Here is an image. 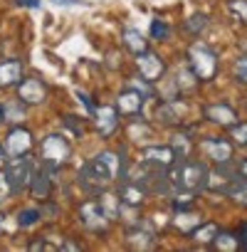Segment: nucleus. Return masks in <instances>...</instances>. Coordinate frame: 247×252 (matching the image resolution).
Segmentation results:
<instances>
[{
	"instance_id": "f257e3e1",
	"label": "nucleus",
	"mask_w": 247,
	"mask_h": 252,
	"mask_svg": "<svg viewBox=\"0 0 247 252\" xmlns=\"http://www.w3.org/2000/svg\"><path fill=\"white\" fill-rule=\"evenodd\" d=\"M116 171H119L116 156L109 154V151H104V154L94 156L92 161H87V163L82 166L79 178H82L84 188H89V190H101L104 186H109V183L114 181Z\"/></svg>"
},
{
	"instance_id": "f03ea898",
	"label": "nucleus",
	"mask_w": 247,
	"mask_h": 252,
	"mask_svg": "<svg viewBox=\"0 0 247 252\" xmlns=\"http://www.w3.org/2000/svg\"><path fill=\"white\" fill-rule=\"evenodd\" d=\"M168 178L181 190H198L208 181V168L203 163H198V161H188L185 158V161H178V166L168 173Z\"/></svg>"
},
{
	"instance_id": "7ed1b4c3",
	"label": "nucleus",
	"mask_w": 247,
	"mask_h": 252,
	"mask_svg": "<svg viewBox=\"0 0 247 252\" xmlns=\"http://www.w3.org/2000/svg\"><path fill=\"white\" fill-rule=\"evenodd\" d=\"M188 60H190V67H193V74L203 82L213 79L215 72H217V55L205 47V45H193L188 50Z\"/></svg>"
},
{
	"instance_id": "20e7f679",
	"label": "nucleus",
	"mask_w": 247,
	"mask_h": 252,
	"mask_svg": "<svg viewBox=\"0 0 247 252\" xmlns=\"http://www.w3.org/2000/svg\"><path fill=\"white\" fill-rule=\"evenodd\" d=\"M40 154H42V163H45V168H57V166H62V163L69 158L72 146H69V141H67L64 136H60V134H50L47 139H42V144H40Z\"/></svg>"
},
{
	"instance_id": "39448f33",
	"label": "nucleus",
	"mask_w": 247,
	"mask_h": 252,
	"mask_svg": "<svg viewBox=\"0 0 247 252\" xmlns=\"http://www.w3.org/2000/svg\"><path fill=\"white\" fill-rule=\"evenodd\" d=\"M32 171H35V168H32L30 158H25V156H13V158L8 161L5 173H8V181H10L13 193H20V190H25V188L30 186Z\"/></svg>"
},
{
	"instance_id": "423d86ee",
	"label": "nucleus",
	"mask_w": 247,
	"mask_h": 252,
	"mask_svg": "<svg viewBox=\"0 0 247 252\" xmlns=\"http://www.w3.org/2000/svg\"><path fill=\"white\" fill-rule=\"evenodd\" d=\"M79 222L84 227H89V230H106V225L111 220L104 215L99 200H87V203L79 205Z\"/></svg>"
},
{
	"instance_id": "0eeeda50",
	"label": "nucleus",
	"mask_w": 247,
	"mask_h": 252,
	"mask_svg": "<svg viewBox=\"0 0 247 252\" xmlns=\"http://www.w3.org/2000/svg\"><path fill=\"white\" fill-rule=\"evenodd\" d=\"M136 67H139V74H141L146 82H156V79H161L163 72H166L163 60H161L158 55L149 52V50L141 52V55H136Z\"/></svg>"
},
{
	"instance_id": "6e6552de",
	"label": "nucleus",
	"mask_w": 247,
	"mask_h": 252,
	"mask_svg": "<svg viewBox=\"0 0 247 252\" xmlns=\"http://www.w3.org/2000/svg\"><path fill=\"white\" fill-rule=\"evenodd\" d=\"M30 149H32V134H30L28 129H20V126H15V129L8 134V139H5V151H8V156H25Z\"/></svg>"
},
{
	"instance_id": "1a4fd4ad",
	"label": "nucleus",
	"mask_w": 247,
	"mask_h": 252,
	"mask_svg": "<svg viewBox=\"0 0 247 252\" xmlns=\"http://www.w3.org/2000/svg\"><path fill=\"white\" fill-rule=\"evenodd\" d=\"M141 158H144V163L156 166V168H171L176 163V154L171 146H149V149H144Z\"/></svg>"
},
{
	"instance_id": "9d476101",
	"label": "nucleus",
	"mask_w": 247,
	"mask_h": 252,
	"mask_svg": "<svg viewBox=\"0 0 247 252\" xmlns=\"http://www.w3.org/2000/svg\"><path fill=\"white\" fill-rule=\"evenodd\" d=\"M94 121H96V131L101 136H111L119 126V109L116 106H99V109H94Z\"/></svg>"
},
{
	"instance_id": "9b49d317",
	"label": "nucleus",
	"mask_w": 247,
	"mask_h": 252,
	"mask_svg": "<svg viewBox=\"0 0 247 252\" xmlns=\"http://www.w3.org/2000/svg\"><path fill=\"white\" fill-rule=\"evenodd\" d=\"M45 96H47V89H45V84H42L40 79H35V77L25 79V82L18 87V99H20L23 104H42Z\"/></svg>"
},
{
	"instance_id": "f8f14e48",
	"label": "nucleus",
	"mask_w": 247,
	"mask_h": 252,
	"mask_svg": "<svg viewBox=\"0 0 247 252\" xmlns=\"http://www.w3.org/2000/svg\"><path fill=\"white\" fill-rule=\"evenodd\" d=\"M185 114H188V106L183 101H178V99H168V101H163L156 109V119L161 124H178Z\"/></svg>"
},
{
	"instance_id": "ddd939ff",
	"label": "nucleus",
	"mask_w": 247,
	"mask_h": 252,
	"mask_svg": "<svg viewBox=\"0 0 247 252\" xmlns=\"http://www.w3.org/2000/svg\"><path fill=\"white\" fill-rule=\"evenodd\" d=\"M200 149L205 151L208 158H213L215 163H225L232 158V146L225 139H203Z\"/></svg>"
},
{
	"instance_id": "4468645a",
	"label": "nucleus",
	"mask_w": 247,
	"mask_h": 252,
	"mask_svg": "<svg viewBox=\"0 0 247 252\" xmlns=\"http://www.w3.org/2000/svg\"><path fill=\"white\" fill-rule=\"evenodd\" d=\"M144 101H146V96L141 94V92H136V89H126V92H121L119 96H116V109L121 111V114H139L141 109H144Z\"/></svg>"
},
{
	"instance_id": "2eb2a0df",
	"label": "nucleus",
	"mask_w": 247,
	"mask_h": 252,
	"mask_svg": "<svg viewBox=\"0 0 247 252\" xmlns=\"http://www.w3.org/2000/svg\"><path fill=\"white\" fill-rule=\"evenodd\" d=\"M203 114H205L208 121H213V124H217V126H232V124L237 121L235 109L227 106V104H210V106H205Z\"/></svg>"
},
{
	"instance_id": "dca6fc26",
	"label": "nucleus",
	"mask_w": 247,
	"mask_h": 252,
	"mask_svg": "<svg viewBox=\"0 0 247 252\" xmlns=\"http://www.w3.org/2000/svg\"><path fill=\"white\" fill-rule=\"evenodd\" d=\"M50 190H52V181H50L47 171L45 168H35L32 171V178H30V193H32V198L47 200L50 198Z\"/></svg>"
},
{
	"instance_id": "f3484780",
	"label": "nucleus",
	"mask_w": 247,
	"mask_h": 252,
	"mask_svg": "<svg viewBox=\"0 0 247 252\" xmlns=\"http://www.w3.org/2000/svg\"><path fill=\"white\" fill-rule=\"evenodd\" d=\"M23 77V62L20 60H8L0 62V87H13Z\"/></svg>"
},
{
	"instance_id": "a211bd4d",
	"label": "nucleus",
	"mask_w": 247,
	"mask_h": 252,
	"mask_svg": "<svg viewBox=\"0 0 247 252\" xmlns=\"http://www.w3.org/2000/svg\"><path fill=\"white\" fill-rule=\"evenodd\" d=\"M225 195H227L232 203H237V205H247V178L237 173V176L227 183Z\"/></svg>"
},
{
	"instance_id": "6ab92c4d",
	"label": "nucleus",
	"mask_w": 247,
	"mask_h": 252,
	"mask_svg": "<svg viewBox=\"0 0 247 252\" xmlns=\"http://www.w3.org/2000/svg\"><path fill=\"white\" fill-rule=\"evenodd\" d=\"M124 45H126V50H131L134 55H141V52L149 50V45H146V40L139 30H124Z\"/></svg>"
},
{
	"instance_id": "aec40b11",
	"label": "nucleus",
	"mask_w": 247,
	"mask_h": 252,
	"mask_svg": "<svg viewBox=\"0 0 247 252\" xmlns=\"http://www.w3.org/2000/svg\"><path fill=\"white\" fill-rule=\"evenodd\" d=\"M144 195H146V190L139 183H126V186L121 188V200L126 203V205H131V208H136L144 200Z\"/></svg>"
},
{
	"instance_id": "412c9836",
	"label": "nucleus",
	"mask_w": 247,
	"mask_h": 252,
	"mask_svg": "<svg viewBox=\"0 0 247 252\" xmlns=\"http://www.w3.org/2000/svg\"><path fill=\"white\" fill-rule=\"evenodd\" d=\"M99 205H101V210H104V215H106L109 220H116V218H119V210H121V200H119V195H114V193H104V195L99 198Z\"/></svg>"
},
{
	"instance_id": "4be33fe9",
	"label": "nucleus",
	"mask_w": 247,
	"mask_h": 252,
	"mask_svg": "<svg viewBox=\"0 0 247 252\" xmlns=\"http://www.w3.org/2000/svg\"><path fill=\"white\" fill-rule=\"evenodd\" d=\"M129 242H131V247L146 250V247H151V245H154V232H151V230L134 227V230H129Z\"/></svg>"
},
{
	"instance_id": "5701e85b",
	"label": "nucleus",
	"mask_w": 247,
	"mask_h": 252,
	"mask_svg": "<svg viewBox=\"0 0 247 252\" xmlns=\"http://www.w3.org/2000/svg\"><path fill=\"white\" fill-rule=\"evenodd\" d=\"M213 245H215L217 250H222V252H232V250L240 247V237L232 235V232H217V235L213 237Z\"/></svg>"
},
{
	"instance_id": "b1692460",
	"label": "nucleus",
	"mask_w": 247,
	"mask_h": 252,
	"mask_svg": "<svg viewBox=\"0 0 247 252\" xmlns=\"http://www.w3.org/2000/svg\"><path fill=\"white\" fill-rule=\"evenodd\" d=\"M171 149H173V154H176V161H185V158L190 156V139H188L185 134H178V136L173 139Z\"/></svg>"
},
{
	"instance_id": "393cba45",
	"label": "nucleus",
	"mask_w": 247,
	"mask_h": 252,
	"mask_svg": "<svg viewBox=\"0 0 247 252\" xmlns=\"http://www.w3.org/2000/svg\"><path fill=\"white\" fill-rule=\"evenodd\" d=\"M3 119L5 121H23L25 119L23 101H8V104H3Z\"/></svg>"
},
{
	"instance_id": "a878e982",
	"label": "nucleus",
	"mask_w": 247,
	"mask_h": 252,
	"mask_svg": "<svg viewBox=\"0 0 247 252\" xmlns=\"http://www.w3.org/2000/svg\"><path fill=\"white\" fill-rule=\"evenodd\" d=\"M190 235L195 242H213V237L217 235V227L213 222H205V225H198L195 230H190Z\"/></svg>"
},
{
	"instance_id": "bb28decb",
	"label": "nucleus",
	"mask_w": 247,
	"mask_h": 252,
	"mask_svg": "<svg viewBox=\"0 0 247 252\" xmlns=\"http://www.w3.org/2000/svg\"><path fill=\"white\" fill-rule=\"evenodd\" d=\"M40 218H42V213L37 208H25V210L18 213V225L20 227H32L35 222H40Z\"/></svg>"
},
{
	"instance_id": "cd10ccee",
	"label": "nucleus",
	"mask_w": 247,
	"mask_h": 252,
	"mask_svg": "<svg viewBox=\"0 0 247 252\" xmlns=\"http://www.w3.org/2000/svg\"><path fill=\"white\" fill-rule=\"evenodd\" d=\"M200 225V220H198V215H193V213H183V210H178V218H176V227H181L183 232H190V230H195Z\"/></svg>"
},
{
	"instance_id": "c85d7f7f",
	"label": "nucleus",
	"mask_w": 247,
	"mask_h": 252,
	"mask_svg": "<svg viewBox=\"0 0 247 252\" xmlns=\"http://www.w3.org/2000/svg\"><path fill=\"white\" fill-rule=\"evenodd\" d=\"M205 28H208V18H205L203 13H198V15H190V18L185 20V30H188L190 35H200Z\"/></svg>"
},
{
	"instance_id": "c756f323",
	"label": "nucleus",
	"mask_w": 247,
	"mask_h": 252,
	"mask_svg": "<svg viewBox=\"0 0 247 252\" xmlns=\"http://www.w3.org/2000/svg\"><path fill=\"white\" fill-rule=\"evenodd\" d=\"M230 139L237 146H247V124H232L230 126Z\"/></svg>"
},
{
	"instance_id": "7c9ffc66",
	"label": "nucleus",
	"mask_w": 247,
	"mask_h": 252,
	"mask_svg": "<svg viewBox=\"0 0 247 252\" xmlns=\"http://www.w3.org/2000/svg\"><path fill=\"white\" fill-rule=\"evenodd\" d=\"M230 13L237 20L247 23V0H230Z\"/></svg>"
},
{
	"instance_id": "2f4dec72",
	"label": "nucleus",
	"mask_w": 247,
	"mask_h": 252,
	"mask_svg": "<svg viewBox=\"0 0 247 252\" xmlns=\"http://www.w3.org/2000/svg\"><path fill=\"white\" fill-rule=\"evenodd\" d=\"M235 77L242 84H247V55H242L240 60H235Z\"/></svg>"
},
{
	"instance_id": "473e14b6",
	"label": "nucleus",
	"mask_w": 247,
	"mask_h": 252,
	"mask_svg": "<svg viewBox=\"0 0 247 252\" xmlns=\"http://www.w3.org/2000/svg\"><path fill=\"white\" fill-rule=\"evenodd\" d=\"M10 193H13V188H10L8 173H5V168H3V171H0V203L8 200V198H10Z\"/></svg>"
},
{
	"instance_id": "72a5a7b5",
	"label": "nucleus",
	"mask_w": 247,
	"mask_h": 252,
	"mask_svg": "<svg viewBox=\"0 0 247 252\" xmlns=\"http://www.w3.org/2000/svg\"><path fill=\"white\" fill-rule=\"evenodd\" d=\"M151 35H154L156 40H166V37H168V25H166L163 20H154V23H151Z\"/></svg>"
},
{
	"instance_id": "f704fd0d",
	"label": "nucleus",
	"mask_w": 247,
	"mask_h": 252,
	"mask_svg": "<svg viewBox=\"0 0 247 252\" xmlns=\"http://www.w3.org/2000/svg\"><path fill=\"white\" fill-rule=\"evenodd\" d=\"M237 237H240V247H245V250H247V222L242 225V230H240V235H237Z\"/></svg>"
},
{
	"instance_id": "c9c22d12",
	"label": "nucleus",
	"mask_w": 247,
	"mask_h": 252,
	"mask_svg": "<svg viewBox=\"0 0 247 252\" xmlns=\"http://www.w3.org/2000/svg\"><path fill=\"white\" fill-rule=\"evenodd\" d=\"M18 3L25 8H40V0H18Z\"/></svg>"
},
{
	"instance_id": "e433bc0d",
	"label": "nucleus",
	"mask_w": 247,
	"mask_h": 252,
	"mask_svg": "<svg viewBox=\"0 0 247 252\" xmlns=\"http://www.w3.org/2000/svg\"><path fill=\"white\" fill-rule=\"evenodd\" d=\"M55 3H62V5H72V3H79V0H55Z\"/></svg>"
},
{
	"instance_id": "4c0bfd02",
	"label": "nucleus",
	"mask_w": 247,
	"mask_h": 252,
	"mask_svg": "<svg viewBox=\"0 0 247 252\" xmlns=\"http://www.w3.org/2000/svg\"><path fill=\"white\" fill-rule=\"evenodd\" d=\"M5 119H3V104H0V124H3Z\"/></svg>"
},
{
	"instance_id": "58836bf2",
	"label": "nucleus",
	"mask_w": 247,
	"mask_h": 252,
	"mask_svg": "<svg viewBox=\"0 0 247 252\" xmlns=\"http://www.w3.org/2000/svg\"><path fill=\"white\" fill-rule=\"evenodd\" d=\"M3 222H5V220H3V215H0V230H3Z\"/></svg>"
},
{
	"instance_id": "ea45409f",
	"label": "nucleus",
	"mask_w": 247,
	"mask_h": 252,
	"mask_svg": "<svg viewBox=\"0 0 247 252\" xmlns=\"http://www.w3.org/2000/svg\"><path fill=\"white\" fill-rule=\"evenodd\" d=\"M245 55H247V42H245Z\"/></svg>"
}]
</instances>
